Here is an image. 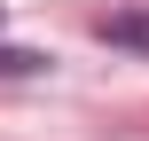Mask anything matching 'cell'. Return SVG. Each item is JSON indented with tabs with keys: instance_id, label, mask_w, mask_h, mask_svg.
Wrapping results in <instances>:
<instances>
[{
	"instance_id": "6da1fadb",
	"label": "cell",
	"mask_w": 149,
	"mask_h": 141,
	"mask_svg": "<svg viewBox=\"0 0 149 141\" xmlns=\"http://www.w3.org/2000/svg\"><path fill=\"white\" fill-rule=\"evenodd\" d=\"M94 39H102V47H126V55H149V8H110V16H94Z\"/></svg>"
},
{
	"instance_id": "7a4b0ae2",
	"label": "cell",
	"mask_w": 149,
	"mask_h": 141,
	"mask_svg": "<svg viewBox=\"0 0 149 141\" xmlns=\"http://www.w3.org/2000/svg\"><path fill=\"white\" fill-rule=\"evenodd\" d=\"M31 71H47V55H31V47H0V78H31Z\"/></svg>"
}]
</instances>
